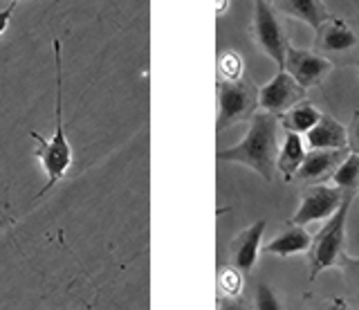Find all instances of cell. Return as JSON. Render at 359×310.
Masks as SVG:
<instances>
[{"instance_id":"6da1fadb","label":"cell","mask_w":359,"mask_h":310,"mask_svg":"<svg viewBox=\"0 0 359 310\" xmlns=\"http://www.w3.org/2000/svg\"><path fill=\"white\" fill-rule=\"evenodd\" d=\"M278 117L265 110H256L250 119L247 135L229 149L216 153L220 162L243 164L254 169L263 180L272 182L276 178V158H278Z\"/></svg>"},{"instance_id":"7a4b0ae2","label":"cell","mask_w":359,"mask_h":310,"mask_svg":"<svg viewBox=\"0 0 359 310\" xmlns=\"http://www.w3.org/2000/svg\"><path fill=\"white\" fill-rule=\"evenodd\" d=\"M63 48L61 41L54 39V63H56V110H54V135L52 140H45L36 130H32L29 135L39 142V149L34 155L41 160L45 173H48V182L43 189L36 194V198H43L52 187L63 180L67 171L72 167V147L67 142L65 126H63Z\"/></svg>"},{"instance_id":"3957f363","label":"cell","mask_w":359,"mask_h":310,"mask_svg":"<svg viewBox=\"0 0 359 310\" xmlns=\"http://www.w3.org/2000/svg\"><path fill=\"white\" fill-rule=\"evenodd\" d=\"M351 203H353V194H346L339 209L325 220V225L317 231V236H312V245L308 250L312 281L328 268H351V265H359V259H351L346 254V220H348Z\"/></svg>"},{"instance_id":"277c9868","label":"cell","mask_w":359,"mask_h":310,"mask_svg":"<svg viewBox=\"0 0 359 310\" xmlns=\"http://www.w3.org/2000/svg\"><path fill=\"white\" fill-rule=\"evenodd\" d=\"M258 108V86L243 76L238 81L218 79V130H224L231 124L252 119Z\"/></svg>"},{"instance_id":"5b68a950","label":"cell","mask_w":359,"mask_h":310,"mask_svg":"<svg viewBox=\"0 0 359 310\" xmlns=\"http://www.w3.org/2000/svg\"><path fill=\"white\" fill-rule=\"evenodd\" d=\"M314 32H317V36H314V52L325 57L332 65L348 63L359 48V32L346 18L330 16Z\"/></svg>"},{"instance_id":"8992f818","label":"cell","mask_w":359,"mask_h":310,"mask_svg":"<svg viewBox=\"0 0 359 310\" xmlns=\"http://www.w3.org/2000/svg\"><path fill=\"white\" fill-rule=\"evenodd\" d=\"M252 36L256 41V46L278 65V70H283L285 52L290 48V41L285 36V29H283V25H280L276 12L267 0H254Z\"/></svg>"},{"instance_id":"52a82bcc","label":"cell","mask_w":359,"mask_h":310,"mask_svg":"<svg viewBox=\"0 0 359 310\" xmlns=\"http://www.w3.org/2000/svg\"><path fill=\"white\" fill-rule=\"evenodd\" d=\"M346 194L341 189H337L334 184H308L306 189L301 191V203L299 209L294 212L287 223H294V225H310L314 220H323V218H330L339 205L344 203Z\"/></svg>"},{"instance_id":"ba28073f","label":"cell","mask_w":359,"mask_h":310,"mask_svg":"<svg viewBox=\"0 0 359 310\" xmlns=\"http://www.w3.org/2000/svg\"><path fill=\"white\" fill-rule=\"evenodd\" d=\"M303 99H306V88L285 70H278L272 81L258 88V108L276 117H280L287 108L303 102Z\"/></svg>"},{"instance_id":"9c48e42d","label":"cell","mask_w":359,"mask_h":310,"mask_svg":"<svg viewBox=\"0 0 359 310\" xmlns=\"http://www.w3.org/2000/svg\"><path fill=\"white\" fill-rule=\"evenodd\" d=\"M283 70L290 72L308 90V88L323 83V79L332 70V63L314 50H297V48L290 46L285 52Z\"/></svg>"},{"instance_id":"30bf717a","label":"cell","mask_w":359,"mask_h":310,"mask_svg":"<svg viewBox=\"0 0 359 310\" xmlns=\"http://www.w3.org/2000/svg\"><path fill=\"white\" fill-rule=\"evenodd\" d=\"M348 149H310L306 160L297 171V178L306 184H321L332 178V173L339 169V164L346 160Z\"/></svg>"},{"instance_id":"8fae6325","label":"cell","mask_w":359,"mask_h":310,"mask_svg":"<svg viewBox=\"0 0 359 310\" xmlns=\"http://www.w3.org/2000/svg\"><path fill=\"white\" fill-rule=\"evenodd\" d=\"M267 223L265 220H256L247 229H243L238 236L231 241L229 245V263L243 274H250L261 254V241L265 234Z\"/></svg>"},{"instance_id":"7c38bea8","label":"cell","mask_w":359,"mask_h":310,"mask_svg":"<svg viewBox=\"0 0 359 310\" xmlns=\"http://www.w3.org/2000/svg\"><path fill=\"white\" fill-rule=\"evenodd\" d=\"M312 245V234L303 227V225H294V223H287L285 229L280 231L276 238H272L263 245L265 254H274V257L280 259H287V257H294V254H303L308 252Z\"/></svg>"},{"instance_id":"4fadbf2b","label":"cell","mask_w":359,"mask_h":310,"mask_svg":"<svg viewBox=\"0 0 359 310\" xmlns=\"http://www.w3.org/2000/svg\"><path fill=\"white\" fill-rule=\"evenodd\" d=\"M306 135L310 149H348L346 126L332 115H321Z\"/></svg>"},{"instance_id":"5bb4252c","label":"cell","mask_w":359,"mask_h":310,"mask_svg":"<svg viewBox=\"0 0 359 310\" xmlns=\"http://www.w3.org/2000/svg\"><path fill=\"white\" fill-rule=\"evenodd\" d=\"M306 144H303L299 133H290L285 130V137H283V147L278 151V158H276V173L283 175L285 182H292L297 178V171L306 160Z\"/></svg>"},{"instance_id":"9a60e30c","label":"cell","mask_w":359,"mask_h":310,"mask_svg":"<svg viewBox=\"0 0 359 310\" xmlns=\"http://www.w3.org/2000/svg\"><path fill=\"white\" fill-rule=\"evenodd\" d=\"M274 3L280 14L299 18L312 29H317L323 20L330 18L328 7L323 5V0H274Z\"/></svg>"},{"instance_id":"2e32d148","label":"cell","mask_w":359,"mask_h":310,"mask_svg":"<svg viewBox=\"0 0 359 310\" xmlns=\"http://www.w3.org/2000/svg\"><path fill=\"white\" fill-rule=\"evenodd\" d=\"M319 119H321L319 108L314 104H310L308 99H303V102L287 108L285 113L278 117V124L283 130L299 133V135H303V133H308Z\"/></svg>"},{"instance_id":"e0dca14e","label":"cell","mask_w":359,"mask_h":310,"mask_svg":"<svg viewBox=\"0 0 359 310\" xmlns=\"http://www.w3.org/2000/svg\"><path fill=\"white\" fill-rule=\"evenodd\" d=\"M332 184L344 194H357L359 191V155L348 153L346 160L339 164V169L332 173Z\"/></svg>"},{"instance_id":"ac0fdd59","label":"cell","mask_w":359,"mask_h":310,"mask_svg":"<svg viewBox=\"0 0 359 310\" xmlns=\"http://www.w3.org/2000/svg\"><path fill=\"white\" fill-rule=\"evenodd\" d=\"M218 76L220 81H238L245 76L243 57L236 50H224L218 57Z\"/></svg>"},{"instance_id":"d6986e66","label":"cell","mask_w":359,"mask_h":310,"mask_svg":"<svg viewBox=\"0 0 359 310\" xmlns=\"http://www.w3.org/2000/svg\"><path fill=\"white\" fill-rule=\"evenodd\" d=\"M243 285H245V274L236 270L233 265H229V268H222V270L218 272V288H220V295H224L227 299L241 297Z\"/></svg>"},{"instance_id":"ffe728a7","label":"cell","mask_w":359,"mask_h":310,"mask_svg":"<svg viewBox=\"0 0 359 310\" xmlns=\"http://www.w3.org/2000/svg\"><path fill=\"white\" fill-rule=\"evenodd\" d=\"M252 310H285L280 299L274 295V290L267 283H258L252 299Z\"/></svg>"},{"instance_id":"44dd1931","label":"cell","mask_w":359,"mask_h":310,"mask_svg":"<svg viewBox=\"0 0 359 310\" xmlns=\"http://www.w3.org/2000/svg\"><path fill=\"white\" fill-rule=\"evenodd\" d=\"M346 137H348V149L359 155V110L353 113L351 124L346 128Z\"/></svg>"},{"instance_id":"7402d4cb","label":"cell","mask_w":359,"mask_h":310,"mask_svg":"<svg viewBox=\"0 0 359 310\" xmlns=\"http://www.w3.org/2000/svg\"><path fill=\"white\" fill-rule=\"evenodd\" d=\"M321 310H355V306L348 304L341 297H334V299H328V302L321 306Z\"/></svg>"},{"instance_id":"603a6c76","label":"cell","mask_w":359,"mask_h":310,"mask_svg":"<svg viewBox=\"0 0 359 310\" xmlns=\"http://www.w3.org/2000/svg\"><path fill=\"white\" fill-rule=\"evenodd\" d=\"M16 5H18V3H14V0H11V3H9L5 9H0V34H3V32L9 27V18H11V14H14Z\"/></svg>"},{"instance_id":"cb8c5ba5","label":"cell","mask_w":359,"mask_h":310,"mask_svg":"<svg viewBox=\"0 0 359 310\" xmlns=\"http://www.w3.org/2000/svg\"><path fill=\"white\" fill-rule=\"evenodd\" d=\"M224 12H227V0H218V9H216V14L222 16Z\"/></svg>"},{"instance_id":"d4e9b609","label":"cell","mask_w":359,"mask_h":310,"mask_svg":"<svg viewBox=\"0 0 359 310\" xmlns=\"http://www.w3.org/2000/svg\"><path fill=\"white\" fill-rule=\"evenodd\" d=\"M267 3H269V5H272V3H274V0H267Z\"/></svg>"},{"instance_id":"484cf974","label":"cell","mask_w":359,"mask_h":310,"mask_svg":"<svg viewBox=\"0 0 359 310\" xmlns=\"http://www.w3.org/2000/svg\"><path fill=\"white\" fill-rule=\"evenodd\" d=\"M14 3H18V0H14Z\"/></svg>"}]
</instances>
